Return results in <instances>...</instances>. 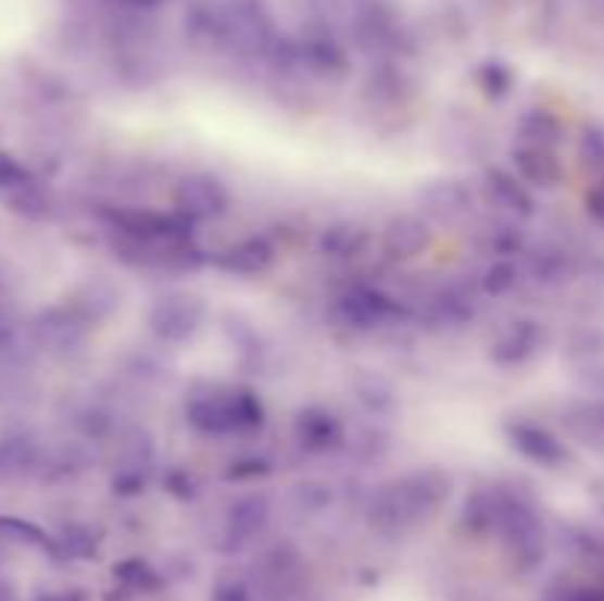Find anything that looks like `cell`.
<instances>
[{"mask_svg":"<svg viewBox=\"0 0 604 601\" xmlns=\"http://www.w3.org/2000/svg\"><path fill=\"white\" fill-rule=\"evenodd\" d=\"M451 478L442 469H416L392 480L372 496V522L383 530H401L416 525L449 501Z\"/></svg>","mask_w":604,"mask_h":601,"instance_id":"cell-1","label":"cell"},{"mask_svg":"<svg viewBox=\"0 0 604 601\" xmlns=\"http://www.w3.org/2000/svg\"><path fill=\"white\" fill-rule=\"evenodd\" d=\"M186 425L201 437H234L251 434L266 425V408L254 389H210L189 398Z\"/></svg>","mask_w":604,"mask_h":601,"instance_id":"cell-2","label":"cell"},{"mask_svg":"<svg viewBox=\"0 0 604 601\" xmlns=\"http://www.w3.org/2000/svg\"><path fill=\"white\" fill-rule=\"evenodd\" d=\"M204 325L206 304L196 292H165L148 310V327L156 342H165V346L192 342Z\"/></svg>","mask_w":604,"mask_h":601,"instance_id":"cell-3","label":"cell"},{"mask_svg":"<svg viewBox=\"0 0 604 601\" xmlns=\"http://www.w3.org/2000/svg\"><path fill=\"white\" fill-rule=\"evenodd\" d=\"M334 316L342 327L366 334L380 325H390L392 318L401 316V304L383 289L375 286H354L349 292H342L334 306Z\"/></svg>","mask_w":604,"mask_h":601,"instance_id":"cell-4","label":"cell"},{"mask_svg":"<svg viewBox=\"0 0 604 601\" xmlns=\"http://www.w3.org/2000/svg\"><path fill=\"white\" fill-rule=\"evenodd\" d=\"M175 213L184 215L189 225L215 222L230 210V192L213 174H189L175 186Z\"/></svg>","mask_w":604,"mask_h":601,"instance_id":"cell-5","label":"cell"},{"mask_svg":"<svg viewBox=\"0 0 604 601\" xmlns=\"http://www.w3.org/2000/svg\"><path fill=\"white\" fill-rule=\"evenodd\" d=\"M30 337L48 354L68 358V354H77L86 346L89 325L68 304L51 306V310H45V313L36 316V322L30 325Z\"/></svg>","mask_w":604,"mask_h":601,"instance_id":"cell-6","label":"cell"},{"mask_svg":"<svg viewBox=\"0 0 604 601\" xmlns=\"http://www.w3.org/2000/svg\"><path fill=\"white\" fill-rule=\"evenodd\" d=\"M540 346H543V327H540V322L516 318L504 330H499V337L492 339L490 360L495 366L516 368L528 363L540 351Z\"/></svg>","mask_w":604,"mask_h":601,"instance_id":"cell-7","label":"cell"},{"mask_svg":"<svg viewBox=\"0 0 604 601\" xmlns=\"http://www.w3.org/2000/svg\"><path fill=\"white\" fill-rule=\"evenodd\" d=\"M124 304V289L115 284L113 277H103V275H95L89 277L86 284H80L74 289L72 306L74 313L86 322V325L92 327L98 322H106V318H113Z\"/></svg>","mask_w":604,"mask_h":601,"instance_id":"cell-8","label":"cell"},{"mask_svg":"<svg viewBox=\"0 0 604 601\" xmlns=\"http://www.w3.org/2000/svg\"><path fill=\"white\" fill-rule=\"evenodd\" d=\"M295 442L310 454H325L342 446V422H339L328 408L322 404H307L304 410H298L295 425H292Z\"/></svg>","mask_w":604,"mask_h":601,"instance_id":"cell-9","label":"cell"},{"mask_svg":"<svg viewBox=\"0 0 604 601\" xmlns=\"http://www.w3.org/2000/svg\"><path fill=\"white\" fill-rule=\"evenodd\" d=\"M272 522V501L266 492H248L230 501L225 513V537L230 546H242V542L254 540Z\"/></svg>","mask_w":604,"mask_h":601,"instance_id":"cell-10","label":"cell"},{"mask_svg":"<svg viewBox=\"0 0 604 601\" xmlns=\"http://www.w3.org/2000/svg\"><path fill=\"white\" fill-rule=\"evenodd\" d=\"M433 242V230H430L428 218L421 215H395L390 225L383 227V251L390 260L407 263L416 260L430 248Z\"/></svg>","mask_w":604,"mask_h":601,"instance_id":"cell-11","label":"cell"},{"mask_svg":"<svg viewBox=\"0 0 604 601\" xmlns=\"http://www.w3.org/2000/svg\"><path fill=\"white\" fill-rule=\"evenodd\" d=\"M475 195L463 180H433L419 192L421 213L433 222H457L469 215Z\"/></svg>","mask_w":604,"mask_h":601,"instance_id":"cell-12","label":"cell"},{"mask_svg":"<svg viewBox=\"0 0 604 601\" xmlns=\"http://www.w3.org/2000/svg\"><path fill=\"white\" fill-rule=\"evenodd\" d=\"M275 263V248L263 236H248L239 242L227 245L222 254L215 256L218 272L234 277H254L263 275L268 265Z\"/></svg>","mask_w":604,"mask_h":601,"instance_id":"cell-13","label":"cell"},{"mask_svg":"<svg viewBox=\"0 0 604 601\" xmlns=\"http://www.w3.org/2000/svg\"><path fill=\"white\" fill-rule=\"evenodd\" d=\"M504 434H507V442L513 449L519 451L525 460L531 463H540V466H554L566 458L564 446L549 434L540 425H531V422H507L504 425Z\"/></svg>","mask_w":604,"mask_h":601,"instance_id":"cell-14","label":"cell"},{"mask_svg":"<svg viewBox=\"0 0 604 601\" xmlns=\"http://www.w3.org/2000/svg\"><path fill=\"white\" fill-rule=\"evenodd\" d=\"M483 198L490 201V206H499L519 218H528L533 213V195L528 192V184L504 168H490L483 174Z\"/></svg>","mask_w":604,"mask_h":601,"instance_id":"cell-15","label":"cell"},{"mask_svg":"<svg viewBox=\"0 0 604 601\" xmlns=\"http://www.w3.org/2000/svg\"><path fill=\"white\" fill-rule=\"evenodd\" d=\"M372 248V230L354 218H339L318 236V251L330 260H357Z\"/></svg>","mask_w":604,"mask_h":601,"instance_id":"cell-16","label":"cell"},{"mask_svg":"<svg viewBox=\"0 0 604 601\" xmlns=\"http://www.w3.org/2000/svg\"><path fill=\"white\" fill-rule=\"evenodd\" d=\"M513 165L525 184L537 186V189H552L561 184V174H564L552 148H537V145L513 148Z\"/></svg>","mask_w":604,"mask_h":601,"instance_id":"cell-17","label":"cell"},{"mask_svg":"<svg viewBox=\"0 0 604 601\" xmlns=\"http://www.w3.org/2000/svg\"><path fill=\"white\" fill-rule=\"evenodd\" d=\"M39 466V449L27 434L0 439V480L21 478Z\"/></svg>","mask_w":604,"mask_h":601,"instance_id":"cell-18","label":"cell"},{"mask_svg":"<svg viewBox=\"0 0 604 601\" xmlns=\"http://www.w3.org/2000/svg\"><path fill=\"white\" fill-rule=\"evenodd\" d=\"M354 396L375 416H383L395 408V389L387 377L375 375V372H363L354 377Z\"/></svg>","mask_w":604,"mask_h":601,"instance_id":"cell-19","label":"cell"},{"mask_svg":"<svg viewBox=\"0 0 604 601\" xmlns=\"http://www.w3.org/2000/svg\"><path fill=\"white\" fill-rule=\"evenodd\" d=\"M519 139H523V145L554 148L561 142V122L549 110H528L519 118Z\"/></svg>","mask_w":604,"mask_h":601,"instance_id":"cell-20","label":"cell"},{"mask_svg":"<svg viewBox=\"0 0 604 601\" xmlns=\"http://www.w3.org/2000/svg\"><path fill=\"white\" fill-rule=\"evenodd\" d=\"M7 201H10V206L15 213L24 215V218H33V222H45V218H51L53 213V198L48 195V189H41V186L33 184V180H27V184L18 186V189L7 192Z\"/></svg>","mask_w":604,"mask_h":601,"instance_id":"cell-21","label":"cell"},{"mask_svg":"<svg viewBox=\"0 0 604 601\" xmlns=\"http://www.w3.org/2000/svg\"><path fill=\"white\" fill-rule=\"evenodd\" d=\"M56 549L65 558H92L95 549H98V537L86 525H68V528L60 530Z\"/></svg>","mask_w":604,"mask_h":601,"instance_id":"cell-22","label":"cell"},{"mask_svg":"<svg viewBox=\"0 0 604 601\" xmlns=\"http://www.w3.org/2000/svg\"><path fill=\"white\" fill-rule=\"evenodd\" d=\"M334 501V489L322 480H301L292 489V504L304 513H322L325 508H330Z\"/></svg>","mask_w":604,"mask_h":601,"instance_id":"cell-23","label":"cell"},{"mask_svg":"<svg viewBox=\"0 0 604 601\" xmlns=\"http://www.w3.org/2000/svg\"><path fill=\"white\" fill-rule=\"evenodd\" d=\"M516 277L519 275H516V265H513L511 260H495V263H492L481 277L483 292L492 298L507 296L513 286H516Z\"/></svg>","mask_w":604,"mask_h":601,"instance_id":"cell-24","label":"cell"},{"mask_svg":"<svg viewBox=\"0 0 604 601\" xmlns=\"http://www.w3.org/2000/svg\"><path fill=\"white\" fill-rule=\"evenodd\" d=\"M478 83H481V89L490 98H504V95L511 92L513 86V72L504 65V62H487L478 74Z\"/></svg>","mask_w":604,"mask_h":601,"instance_id":"cell-25","label":"cell"},{"mask_svg":"<svg viewBox=\"0 0 604 601\" xmlns=\"http://www.w3.org/2000/svg\"><path fill=\"white\" fill-rule=\"evenodd\" d=\"M41 469L48 472V478H72L83 472V454L80 449H60L48 463H41Z\"/></svg>","mask_w":604,"mask_h":601,"instance_id":"cell-26","label":"cell"},{"mask_svg":"<svg viewBox=\"0 0 604 601\" xmlns=\"http://www.w3.org/2000/svg\"><path fill=\"white\" fill-rule=\"evenodd\" d=\"M0 537L15 542H27V546H45V542H48L45 540V534H41L36 525L21 519H7V516H0Z\"/></svg>","mask_w":604,"mask_h":601,"instance_id":"cell-27","label":"cell"},{"mask_svg":"<svg viewBox=\"0 0 604 601\" xmlns=\"http://www.w3.org/2000/svg\"><path fill=\"white\" fill-rule=\"evenodd\" d=\"M268 466L263 458H242L230 463V469H227V480H239V484H248V480H256V478H266L268 475Z\"/></svg>","mask_w":604,"mask_h":601,"instance_id":"cell-28","label":"cell"},{"mask_svg":"<svg viewBox=\"0 0 604 601\" xmlns=\"http://www.w3.org/2000/svg\"><path fill=\"white\" fill-rule=\"evenodd\" d=\"M27 180H30L27 168H24L15 156H10V153H0V189H3V192H12V189H18V186H24Z\"/></svg>","mask_w":604,"mask_h":601,"instance_id":"cell-29","label":"cell"},{"mask_svg":"<svg viewBox=\"0 0 604 601\" xmlns=\"http://www.w3.org/2000/svg\"><path fill=\"white\" fill-rule=\"evenodd\" d=\"M77 425H80V430L86 434V437L98 439V437H106V434L113 430V418H110V413H103V410L89 408L80 418H77Z\"/></svg>","mask_w":604,"mask_h":601,"instance_id":"cell-30","label":"cell"},{"mask_svg":"<svg viewBox=\"0 0 604 601\" xmlns=\"http://www.w3.org/2000/svg\"><path fill=\"white\" fill-rule=\"evenodd\" d=\"M165 489L175 496V499H184V501H189V499H196V492H198V484H196V478L189 475L186 469H175V472H168L165 475Z\"/></svg>","mask_w":604,"mask_h":601,"instance_id":"cell-31","label":"cell"},{"mask_svg":"<svg viewBox=\"0 0 604 601\" xmlns=\"http://www.w3.org/2000/svg\"><path fill=\"white\" fill-rule=\"evenodd\" d=\"M354 446L363 451V458L372 460V458H380L383 451L390 449V437H387V434H383L380 428H369L360 434V439L354 442Z\"/></svg>","mask_w":604,"mask_h":601,"instance_id":"cell-32","label":"cell"},{"mask_svg":"<svg viewBox=\"0 0 604 601\" xmlns=\"http://www.w3.org/2000/svg\"><path fill=\"white\" fill-rule=\"evenodd\" d=\"M113 489L115 492H122V496H142L144 492L142 472L136 469V466H127V469H122L113 478Z\"/></svg>","mask_w":604,"mask_h":601,"instance_id":"cell-33","label":"cell"},{"mask_svg":"<svg viewBox=\"0 0 604 601\" xmlns=\"http://www.w3.org/2000/svg\"><path fill=\"white\" fill-rule=\"evenodd\" d=\"M118 575H122L124 581L130 584V587H139V584H154L156 578H154V569L148 566V563H142V561H127V563H122L118 566Z\"/></svg>","mask_w":604,"mask_h":601,"instance_id":"cell-34","label":"cell"},{"mask_svg":"<svg viewBox=\"0 0 604 601\" xmlns=\"http://www.w3.org/2000/svg\"><path fill=\"white\" fill-rule=\"evenodd\" d=\"M215 601H248V590L246 584L239 578H222L215 584Z\"/></svg>","mask_w":604,"mask_h":601,"instance_id":"cell-35","label":"cell"},{"mask_svg":"<svg viewBox=\"0 0 604 601\" xmlns=\"http://www.w3.org/2000/svg\"><path fill=\"white\" fill-rule=\"evenodd\" d=\"M39 601H80L77 596H68V592H60V596H45V599Z\"/></svg>","mask_w":604,"mask_h":601,"instance_id":"cell-36","label":"cell"}]
</instances>
